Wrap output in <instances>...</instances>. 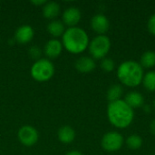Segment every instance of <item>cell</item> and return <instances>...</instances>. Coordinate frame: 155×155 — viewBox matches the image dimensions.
<instances>
[{
  "label": "cell",
  "mask_w": 155,
  "mask_h": 155,
  "mask_svg": "<svg viewBox=\"0 0 155 155\" xmlns=\"http://www.w3.org/2000/svg\"><path fill=\"white\" fill-rule=\"evenodd\" d=\"M124 102L132 109H134V108H139V107L143 105L144 98L139 92L133 91V92H130L126 94Z\"/></svg>",
  "instance_id": "13"
},
{
  "label": "cell",
  "mask_w": 155,
  "mask_h": 155,
  "mask_svg": "<svg viewBox=\"0 0 155 155\" xmlns=\"http://www.w3.org/2000/svg\"><path fill=\"white\" fill-rule=\"evenodd\" d=\"M81 11L75 6H71L66 8L63 13L62 22L69 27H74L81 20Z\"/></svg>",
  "instance_id": "8"
},
{
  "label": "cell",
  "mask_w": 155,
  "mask_h": 155,
  "mask_svg": "<svg viewBox=\"0 0 155 155\" xmlns=\"http://www.w3.org/2000/svg\"><path fill=\"white\" fill-rule=\"evenodd\" d=\"M34 35H35V32L32 26L28 25H24L19 26L16 29L15 34V39L17 43L25 45L33 39Z\"/></svg>",
  "instance_id": "11"
},
{
  "label": "cell",
  "mask_w": 155,
  "mask_h": 155,
  "mask_svg": "<svg viewBox=\"0 0 155 155\" xmlns=\"http://www.w3.org/2000/svg\"><path fill=\"white\" fill-rule=\"evenodd\" d=\"M124 90L122 85L114 84L107 91V99L110 103L121 100V96L123 95Z\"/></svg>",
  "instance_id": "18"
},
{
  "label": "cell",
  "mask_w": 155,
  "mask_h": 155,
  "mask_svg": "<svg viewBox=\"0 0 155 155\" xmlns=\"http://www.w3.org/2000/svg\"><path fill=\"white\" fill-rule=\"evenodd\" d=\"M63 44L61 41L58 39H50L49 41L46 42L45 48H44V53L45 54L50 58V59H55L57 58L62 51H63Z\"/></svg>",
  "instance_id": "10"
},
{
  "label": "cell",
  "mask_w": 155,
  "mask_h": 155,
  "mask_svg": "<svg viewBox=\"0 0 155 155\" xmlns=\"http://www.w3.org/2000/svg\"><path fill=\"white\" fill-rule=\"evenodd\" d=\"M147 28L152 35H155V14L152 15V16L149 18L147 23Z\"/></svg>",
  "instance_id": "23"
},
{
  "label": "cell",
  "mask_w": 155,
  "mask_h": 155,
  "mask_svg": "<svg viewBox=\"0 0 155 155\" xmlns=\"http://www.w3.org/2000/svg\"><path fill=\"white\" fill-rule=\"evenodd\" d=\"M143 84L145 87L146 90L150 92H154L155 91V72L154 71H150L146 73L143 75Z\"/></svg>",
  "instance_id": "19"
},
{
  "label": "cell",
  "mask_w": 155,
  "mask_h": 155,
  "mask_svg": "<svg viewBox=\"0 0 155 155\" xmlns=\"http://www.w3.org/2000/svg\"><path fill=\"white\" fill-rule=\"evenodd\" d=\"M143 68H152L155 66V52L146 51L143 54L139 63Z\"/></svg>",
  "instance_id": "17"
},
{
  "label": "cell",
  "mask_w": 155,
  "mask_h": 155,
  "mask_svg": "<svg viewBox=\"0 0 155 155\" xmlns=\"http://www.w3.org/2000/svg\"><path fill=\"white\" fill-rule=\"evenodd\" d=\"M91 27L94 32L99 34V35H104L110 27V22L105 15L97 14L91 19Z\"/></svg>",
  "instance_id": "9"
},
{
  "label": "cell",
  "mask_w": 155,
  "mask_h": 155,
  "mask_svg": "<svg viewBox=\"0 0 155 155\" xmlns=\"http://www.w3.org/2000/svg\"><path fill=\"white\" fill-rule=\"evenodd\" d=\"M65 155H83V153L79 151H76V150H73V151H70L68 152Z\"/></svg>",
  "instance_id": "25"
},
{
  "label": "cell",
  "mask_w": 155,
  "mask_h": 155,
  "mask_svg": "<svg viewBox=\"0 0 155 155\" xmlns=\"http://www.w3.org/2000/svg\"><path fill=\"white\" fill-rule=\"evenodd\" d=\"M101 144L103 149L106 152L109 153L116 152L123 147L124 137L120 133L109 132L103 136Z\"/></svg>",
  "instance_id": "6"
},
{
  "label": "cell",
  "mask_w": 155,
  "mask_h": 155,
  "mask_svg": "<svg viewBox=\"0 0 155 155\" xmlns=\"http://www.w3.org/2000/svg\"><path fill=\"white\" fill-rule=\"evenodd\" d=\"M29 55L35 59V61L41 59V56H42V50L40 47L36 46V45H33L29 48V52H28Z\"/></svg>",
  "instance_id": "22"
},
{
  "label": "cell",
  "mask_w": 155,
  "mask_h": 155,
  "mask_svg": "<svg viewBox=\"0 0 155 155\" xmlns=\"http://www.w3.org/2000/svg\"><path fill=\"white\" fill-rule=\"evenodd\" d=\"M47 31L54 37L62 36L65 31L64 25L60 20H53L47 25Z\"/></svg>",
  "instance_id": "16"
},
{
  "label": "cell",
  "mask_w": 155,
  "mask_h": 155,
  "mask_svg": "<svg viewBox=\"0 0 155 155\" xmlns=\"http://www.w3.org/2000/svg\"><path fill=\"white\" fill-rule=\"evenodd\" d=\"M87 33L81 27H69L62 35L63 46L71 54H78L83 53L89 45Z\"/></svg>",
  "instance_id": "2"
},
{
  "label": "cell",
  "mask_w": 155,
  "mask_h": 155,
  "mask_svg": "<svg viewBox=\"0 0 155 155\" xmlns=\"http://www.w3.org/2000/svg\"><path fill=\"white\" fill-rule=\"evenodd\" d=\"M143 68L134 61H125L122 63L117 69V77L120 82L128 87H136L143 78Z\"/></svg>",
  "instance_id": "3"
},
{
  "label": "cell",
  "mask_w": 155,
  "mask_h": 155,
  "mask_svg": "<svg viewBox=\"0 0 155 155\" xmlns=\"http://www.w3.org/2000/svg\"><path fill=\"white\" fill-rule=\"evenodd\" d=\"M107 116L112 125L116 128L124 129L132 124L134 117V112L124 100H118L108 104Z\"/></svg>",
  "instance_id": "1"
},
{
  "label": "cell",
  "mask_w": 155,
  "mask_h": 155,
  "mask_svg": "<svg viewBox=\"0 0 155 155\" xmlns=\"http://www.w3.org/2000/svg\"><path fill=\"white\" fill-rule=\"evenodd\" d=\"M54 74V66L49 59L41 58L31 67V75L37 82L49 81Z\"/></svg>",
  "instance_id": "4"
},
{
  "label": "cell",
  "mask_w": 155,
  "mask_h": 155,
  "mask_svg": "<svg viewBox=\"0 0 155 155\" xmlns=\"http://www.w3.org/2000/svg\"><path fill=\"white\" fill-rule=\"evenodd\" d=\"M60 13V5L54 1L46 2L43 6V15L47 19L55 18Z\"/></svg>",
  "instance_id": "14"
},
{
  "label": "cell",
  "mask_w": 155,
  "mask_h": 155,
  "mask_svg": "<svg viewBox=\"0 0 155 155\" xmlns=\"http://www.w3.org/2000/svg\"><path fill=\"white\" fill-rule=\"evenodd\" d=\"M153 108H154V109H155V100H154V101H153Z\"/></svg>",
  "instance_id": "28"
},
{
  "label": "cell",
  "mask_w": 155,
  "mask_h": 155,
  "mask_svg": "<svg viewBox=\"0 0 155 155\" xmlns=\"http://www.w3.org/2000/svg\"><path fill=\"white\" fill-rule=\"evenodd\" d=\"M58 139L63 143H70L75 138V132L74 130L68 125L63 126L58 130Z\"/></svg>",
  "instance_id": "15"
},
{
  "label": "cell",
  "mask_w": 155,
  "mask_h": 155,
  "mask_svg": "<svg viewBox=\"0 0 155 155\" xmlns=\"http://www.w3.org/2000/svg\"><path fill=\"white\" fill-rule=\"evenodd\" d=\"M150 129H151V132L155 135V119L151 123V125H150Z\"/></svg>",
  "instance_id": "26"
},
{
  "label": "cell",
  "mask_w": 155,
  "mask_h": 155,
  "mask_svg": "<svg viewBox=\"0 0 155 155\" xmlns=\"http://www.w3.org/2000/svg\"><path fill=\"white\" fill-rule=\"evenodd\" d=\"M31 3H32L33 5H44L46 3V1H45V0H36V1L33 0Z\"/></svg>",
  "instance_id": "24"
},
{
  "label": "cell",
  "mask_w": 155,
  "mask_h": 155,
  "mask_svg": "<svg viewBox=\"0 0 155 155\" xmlns=\"http://www.w3.org/2000/svg\"><path fill=\"white\" fill-rule=\"evenodd\" d=\"M19 142L27 147L35 145L38 141V132L37 130L30 125H25L21 127L17 134Z\"/></svg>",
  "instance_id": "7"
},
{
  "label": "cell",
  "mask_w": 155,
  "mask_h": 155,
  "mask_svg": "<svg viewBox=\"0 0 155 155\" xmlns=\"http://www.w3.org/2000/svg\"><path fill=\"white\" fill-rule=\"evenodd\" d=\"M114 66H115V64H114V62L113 59L107 58V57L102 59V62H101V68H102L104 72L110 73V72L114 71Z\"/></svg>",
  "instance_id": "21"
},
{
  "label": "cell",
  "mask_w": 155,
  "mask_h": 155,
  "mask_svg": "<svg viewBox=\"0 0 155 155\" xmlns=\"http://www.w3.org/2000/svg\"><path fill=\"white\" fill-rule=\"evenodd\" d=\"M143 108H144V111H145V112H149V113L151 112V107H150L149 105H144Z\"/></svg>",
  "instance_id": "27"
},
{
  "label": "cell",
  "mask_w": 155,
  "mask_h": 155,
  "mask_svg": "<svg viewBox=\"0 0 155 155\" xmlns=\"http://www.w3.org/2000/svg\"><path fill=\"white\" fill-rule=\"evenodd\" d=\"M75 68L78 72L83 74H88L94 70L96 64L94 60L89 56H82L75 62Z\"/></svg>",
  "instance_id": "12"
},
{
  "label": "cell",
  "mask_w": 155,
  "mask_h": 155,
  "mask_svg": "<svg viewBox=\"0 0 155 155\" xmlns=\"http://www.w3.org/2000/svg\"><path fill=\"white\" fill-rule=\"evenodd\" d=\"M89 52L94 59H104L111 48V40L105 35L95 36L88 45Z\"/></svg>",
  "instance_id": "5"
},
{
  "label": "cell",
  "mask_w": 155,
  "mask_h": 155,
  "mask_svg": "<svg viewBox=\"0 0 155 155\" xmlns=\"http://www.w3.org/2000/svg\"><path fill=\"white\" fill-rule=\"evenodd\" d=\"M154 72H155V71H154Z\"/></svg>",
  "instance_id": "29"
},
{
  "label": "cell",
  "mask_w": 155,
  "mask_h": 155,
  "mask_svg": "<svg viewBox=\"0 0 155 155\" xmlns=\"http://www.w3.org/2000/svg\"><path fill=\"white\" fill-rule=\"evenodd\" d=\"M127 146L132 150H138L143 145V139L138 134H132L126 140Z\"/></svg>",
  "instance_id": "20"
}]
</instances>
